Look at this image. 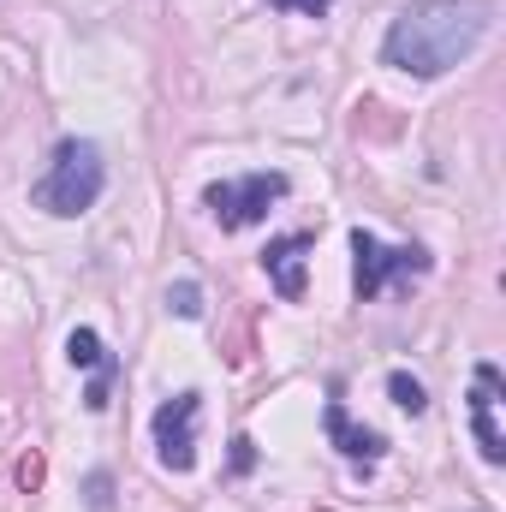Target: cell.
<instances>
[{
    "mask_svg": "<svg viewBox=\"0 0 506 512\" xmlns=\"http://www.w3.org/2000/svg\"><path fill=\"white\" fill-rule=\"evenodd\" d=\"M489 24H495L489 0H417L387 24L381 60L411 72V78H441V72H453L459 60L477 54Z\"/></svg>",
    "mask_w": 506,
    "mask_h": 512,
    "instance_id": "1",
    "label": "cell"
},
{
    "mask_svg": "<svg viewBox=\"0 0 506 512\" xmlns=\"http://www.w3.org/2000/svg\"><path fill=\"white\" fill-rule=\"evenodd\" d=\"M102 185H108V161H102V149H96L90 137H66V143L54 149V161H48V173L36 179L30 197H36V209L72 221V215L96 209Z\"/></svg>",
    "mask_w": 506,
    "mask_h": 512,
    "instance_id": "2",
    "label": "cell"
},
{
    "mask_svg": "<svg viewBox=\"0 0 506 512\" xmlns=\"http://www.w3.org/2000/svg\"><path fill=\"white\" fill-rule=\"evenodd\" d=\"M286 197V173H251V179H221L203 191L209 215L227 227V233H245L256 221H268V209Z\"/></svg>",
    "mask_w": 506,
    "mask_h": 512,
    "instance_id": "3",
    "label": "cell"
},
{
    "mask_svg": "<svg viewBox=\"0 0 506 512\" xmlns=\"http://www.w3.org/2000/svg\"><path fill=\"white\" fill-rule=\"evenodd\" d=\"M352 256H358V298L370 304V298H381L387 292V280H411V274H429V256L417 251V245H399V251H387L376 233H352Z\"/></svg>",
    "mask_w": 506,
    "mask_h": 512,
    "instance_id": "4",
    "label": "cell"
},
{
    "mask_svg": "<svg viewBox=\"0 0 506 512\" xmlns=\"http://www.w3.org/2000/svg\"><path fill=\"white\" fill-rule=\"evenodd\" d=\"M197 411H203V393H173V399L155 411V447H161V465L179 471V477L197 465Z\"/></svg>",
    "mask_w": 506,
    "mask_h": 512,
    "instance_id": "5",
    "label": "cell"
},
{
    "mask_svg": "<svg viewBox=\"0 0 506 512\" xmlns=\"http://www.w3.org/2000/svg\"><path fill=\"white\" fill-rule=\"evenodd\" d=\"M310 251H316V233H292V239H274V245L262 251V268H268V280H274V292H280L286 304L304 298V256Z\"/></svg>",
    "mask_w": 506,
    "mask_h": 512,
    "instance_id": "6",
    "label": "cell"
},
{
    "mask_svg": "<svg viewBox=\"0 0 506 512\" xmlns=\"http://www.w3.org/2000/svg\"><path fill=\"white\" fill-rule=\"evenodd\" d=\"M495 399H501V370L495 364H477V393H471V429H477V447L489 465L506 459V435L495 429Z\"/></svg>",
    "mask_w": 506,
    "mask_h": 512,
    "instance_id": "7",
    "label": "cell"
},
{
    "mask_svg": "<svg viewBox=\"0 0 506 512\" xmlns=\"http://www.w3.org/2000/svg\"><path fill=\"white\" fill-rule=\"evenodd\" d=\"M322 423H328V441H334L346 459H364V465L381 459V435H376V429H358V423L346 417V405H328V411H322Z\"/></svg>",
    "mask_w": 506,
    "mask_h": 512,
    "instance_id": "8",
    "label": "cell"
},
{
    "mask_svg": "<svg viewBox=\"0 0 506 512\" xmlns=\"http://www.w3.org/2000/svg\"><path fill=\"white\" fill-rule=\"evenodd\" d=\"M66 358H72V370H102L108 364V352H102V340L90 328H72L66 334Z\"/></svg>",
    "mask_w": 506,
    "mask_h": 512,
    "instance_id": "9",
    "label": "cell"
},
{
    "mask_svg": "<svg viewBox=\"0 0 506 512\" xmlns=\"http://www.w3.org/2000/svg\"><path fill=\"white\" fill-rule=\"evenodd\" d=\"M387 393H393V405H399V411H411V417L429 405L423 382H417V376H405V370H393V376H387Z\"/></svg>",
    "mask_w": 506,
    "mask_h": 512,
    "instance_id": "10",
    "label": "cell"
},
{
    "mask_svg": "<svg viewBox=\"0 0 506 512\" xmlns=\"http://www.w3.org/2000/svg\"><path fill=\"white\" fill-rule=\"evenodd\" d=\"M167 310H179L185 322H197V316H203V286H197V280H179V286H167Z\"/></svg>",
    "mask_w": 506,
    "mask_h": 512,
    "instance_id": "11",
    "label": "cell"
},
{
    "mask_svg": "<svg viewBox=\"0 0 506 512\" xmlns=\"http://www.w3.org/2000/svg\"><path fill=\"white\" fill-rule=\"evenodd\" d=\"M268 6H280V12H304V18H322L334 0H268Z\"/></svg>",
    "mask_w": 506,
    "mask_h": 512,
    "instance_id": "12",
    "label": "cell"
},
{
    "mask_svg": "<svg viewBox=\"0 0 506 512\" xmlns=\"http://www.w3.org/2000/svg\"><path fill=\"white\" fill-rule=\"evenodd\" d=\"M251 465H256V447L239 435V441H233V471H251Z\"/></svg>",
    "mask_w": 506,
    "mask_h": 512,
    "instance_id": "13",
    "label": "cell"
},
{
    "mask_svg": "<svg viewBox=\"0 0 506 512\" xmlns=\"http://www.w3.org/2000/svg\"><path fill=\"white\" fill-rule=\"evenodd\" d=\"M18 483L36 489V483H42V459H18Z\"/></svg>",
    "mask_w": 506,
    "mask_h": 512,
    "instance_id": "14",
    "label": "cell"
}]
</instances>
